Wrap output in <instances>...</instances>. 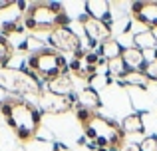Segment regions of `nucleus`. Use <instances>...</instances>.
<instances>
[{"label": "nucleus", "instance_id": "obj_1", "mask_svg": "<svg viewBox=\"0 0 157 151\" xmlns=\"http://www.w3.org/2000/svg\"><path fill=\"white\" fill-rule=\"evenodd\" d=\"M0 115L20 143H30L42 129V111L20 96H6L0 100Z\"/></svg>", "mask_w": 157, "mask_h": 151}, {"label": "nucleus", "instance_id": "obj_2", "mask_svg": "<svg viewBox=\"0 0 157 151\" xmlns=\"http://www.w3.org/2000/svg\"><path fill=\"white\" fill-rule=\"evenodd\" d=\"M68 22H70L68 12H66V8L62 4H58V2H32L26 6L22 26L28 32H34V34H40V32L52 34L58 28H66Z\"/></svg>", "mask_w": 157, "mask_h": 151}, {"label": "nucleus", "instance_id": "obj_3", "mask_svg": "<svg viewBox=\"0 0 157 151\" xmlns=\"http://www.w3.org/2000/svg\"><path fill=\"white\" fill-rule=\"evenodd\" d=\"M84 127V135L90 139V147L98 151H121L125 147V133L117 121L105 115H96L88 121Z\"/></svg>", "mask_w": 157, "mask_h": 151}, {"label": "nucleus", "instance_id": "obj_4", "mask_svg": "<svg viewBox=\"0 0 157 151\" xmlns=\"http://www.w3.org/2000/svg\"><path fill=\"white\" fill-rule=\"evenodd\" d=\"M28 70L36 80L42 84H50L52 80L68 74V62H66L64 54L56 52L54 48H38L30 54L28 58Z\"/></svg>", "mask_w": 157, "mask_h": 151}, {"label": "nucleus", "instance_id": "obj_5", "mask_svg": "<svg viewBox=\"0 0 157 151\" xmlns=\"http://www.w3.org/2000/svg\"><path fill=\"white\" fill-rule=\"evenodd\" d=\"M0 85L8 92H14L22 96H40L42 93V84L36 80L30 72L20 70H2L0 72Z\"/></svg>", "mask_w": 157, "mask_h": 151}, {"label": "nucleus", "instance_id": "obj_6", "mask_svg": "<svg viewBox=\"0 0 157 151\" xmlns=\"http://www.w3.org/2000/svg\"><path fill=\"white\" fill-rule=\"evenodd\" d=\"M26 12L24 2H4L0 4V32L2 36H10L22 30V20Z\"/></svg>", "mask_w": 157, "mask_h": 151}, {"label": "nucleus", "instance_id": "obj_7", "mask_svg": "<svg viewBox=\"0 0 157 151\" xmlns=\"http://www.w3.org/2000/svg\"><path fill=\"white\" fill-rule=\"evenodd\" d=\"M48 42H50V48H54V50L60 52V54H76L82 48L78 34L68 26L58 28L52 34H48Z\"/></svg>", "mask_w": 157, "mask_h": 151}, {"label": "nucleus", "instance_id": "obj_8", "mask_svg": "<svg viewBox=\"0 0 157 151\" xmlns=\"http://www.w3.org/2000/svg\"><path fill=\"white\" fill-rule=\"evenodd\" d=\"M129 14L133 22L145 26V30L155 32L157 30V2L155 0H139L133 2L129 8Z\"/></svg>", "mask_w": 157, "mask_h": 151}, {"label": "nucleus", "instance_id": "obj_9", "mask_svg": "<svg viewBox=\"0 0 157 151\" xmlns=\"http://www.w3.org/2000/svg\"><path fill=\"white\" fill-rule=\"evenodd\" d=\"M100 56L98 54H92V52H86V50H78L76 52V58L74 62L68 66V70L74 72V76L82 77V80H94L96 76V70H98V64H100Z\"/></svg>", "mask_w": 157, "mask_h": 151}, {"label": "nucleus", "instance_id": "obj_10", "mask_svg": "<svg viewBox=\"0 0 157 151\" xmlns=\"http://www.w3.org/2000/svg\"><path fill=\"white\" fill-rule=\"evenodd\" d=\"M82 26H84V32L90 40V46H96V44H104L107 40H111V26L107 22H101V20L90 18L88 14H84L80 18Z\"/></svg>", "mask_w": 157, "mask_h": 151}, {"label": "nucleus", "instance_id": "obj_11", "mask_svg": "<svg viewBox=\"0 0 157 151\" xmlns=\"http://www.w3.org/2000/svg\"><path fill=\"white\" fill-rule=\"evenodd\" d=\"M38 97H40V109L44 113H66L74 109V101H76L74 93L72 96H56V93H50L48 89L42 92Z\"/></svg>", "mask_w": 157, "mask_h": 151}, {"label": "nucleus", "instance_id": "obj_12", "mask_svg": "<svg viewBox=\"0 0 157 151\" xmlns=\"http://www.w3.org/2000/svg\"><path fill=\"white\" fill-rule=\"evenodd\" d=\"M123 62V68H125V72H141L143 66H145V58H143V52L137 50L135 46L131 48H123L121 52V58H119Z\"/></svg>", "mask_w": 157, "mask_h": 151}, {"label": "nucleus", "instance_id": "obj_13", "mask_svg": "<svg viewBox=\"0 0 157 151\" xmlns=\"http://www.w3.org/2000/svg\"><path fill=\"white\" fill-rule=\"evenodd\" d=\"M74 97H76L74 108H86V109H94V111H98V109L101 108V100H100V96H98V92L94 88H84Z\"/></svg>", "mask_w": 157, "mask_h": 151}, {"label": "nucleus", "instance_id": "obj_14", "mask_svg": "<svg viewBox=\"0 0 157 151\" xmlns=\"http://www.w3.org/2000/svg\"><path fill=\"white\" fill-rule=\"evenodd\" d=\"M86 14L90 18H96V20L109 24V2H105V0H90V2H86Z\"/></svg>", "mask_w": 157, "mask_h": 151}, {"label": "nucleus", "instance_id": "obj_15", "mask_svg": "<svg viewBox=\"0 0 157 151\" xmlns=\"http://www.w3.org/2000/svg\"><path fill=\"white\" fill-rule=\"evenodd\" d=\"M121 131L125 133V135H139V133H143V119L139 113H131V115H125L121 119Z\"/></svg>", "mask_w": 157, "mask_h": 151}, {"label": "nucleus", "instance_id": "obj_16", "mask_svg": "<svg viewBox=\"0 0 157 151\" xmlns=\"http://www.w3.org/2000/svg\"><path fill=\"white\" fill-rule=\"evenodd\" d=\"M48 85V92L50 93H56V96H72V77L68 74L56 77V80H52Z\"/></svg>", "mask_w": 157, "mask_h": 151}, {"label": "nucleus", "instance_id": "obj_17", "mask_svg": "<svg viewBox=\"0 0 157 151\" xmlns=\"http://www.w3.org/2000/svg\"><path fill=\"white\" fill-rule=\"evenodd\" d=\"M133 44L137 50L145 52V50H157V36L149 30H143V32H137L133 36Z\"/></svg>", "mask_w": 157, "mask_h": 151}, {"label": "nucleus", "instance_id": "obj_18", "mask_svg": "<svg viewBox=\"0 0 157 151\" xmlns=\"http://www.w3.org/2000/svg\"><path fill=\"white\" fill-rule=\"evenodd\" d=\"M121 52H123V46L117 42V40H113V38L104 42V44H100V58L107 60V62L121 58Z\"/></svg>", "mask_w": 157, "mask_h": 151}, {"label": "nucleus", "instance_id": "obj_19", "mask_svg": "<svg viewBox=\"0 0 157 151\" xmlns=\"http://www.w3.org/2000/svg\"><path fill=\"white\" fill-rule=\"evenodd\" d=\"M119 84L123 85H137V88L145 89L149 85V80L145 77L143 72H125L121 77H119Z\"/></svg>", "mask_w": 157, "mask_h": 151}, {"label": "nucleus", "instance_id": "obj_20", "mask_svg": "<svg viewBox=\"0 0 157 151\" xmlns=\"http://www.w3.org/2000/svg\"><path fill=\"white\" fill-rule=\"evenodd\" d=\"M12 56H14V46L10 44V40H8L6 36L0 34V72L8 68Z\"/></svg>", "mask_w": 157, "mask_h": 151}, {"label": "nucleus", "instance_id": "obj_21", "mask_svg": "<svg viewBox=\"0 0 157 151\" xmlns=\"http://www.w3.org/2000/svg\"><path fill=\"white\" fill-rule=\"evenodd\" d=\"M107 72H109L111 76L115 77H121L123 74H125V68H123V62L121 60H111V62H107Z\"/></svg>", "mask_w": 157, "mask_h": 151}, {"label": "nucleus", "instance_id": "obj_22", "mask_svg": "<svg viewBox=\"0 0 157 151\" xmlns=\"http://www.w3.org/2000/svg\"><path fill=\"white\" fill-rule=\"evenodd\" d=\"M139 151H157V135H147L139 141Z\"/></svg>", "mask_w": 157, "mask_h": 151}, {"label": "nucleus", "instance_id": "obj_23", "mask_svg": "<svg viewBox=\"0 0 157 151\" xmlns=\"http://www.w3.org/2000/svg\"><path fill=\"white\" fill-rule=\"evenodd\" d=\"M143 74L149 81H157V60H149V62H145V66H143Z\"/></svg>", "mask_w": 157, "mask_h": 151}, {"label": "nucleus", "instance_id": "obj_24", "mask_svg": "<svg viewBox=\"0 0 157 151\" xmlns=\"http://www.w3.org/2000/svg\"><path fill=\"white\" fill-rule=\"evenodd\" d=\"M121 151H139V147H137V145H125Z\"/></svg>", "mask_w": 157, "mask_h": 151}]
</instances>
